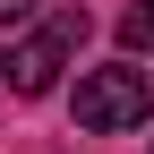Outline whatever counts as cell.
I'll return each instance as SVG.
<instances>
[{"label":"cell","instance_id":"1","mask_svg":"<svg viewBox=\"0 0 154 154\" xmlns=\"http://www.w3.org/2000/svg\"><path fill=\"white\" fill-rule=\"evenodd\" d=\"M146 111H154V77L137 60H111V69L77 77V128H94V137H120V128H137Z\"/></svg>","mask_w":154,"mask_h":154},{"label":"cell","instance_id":"2","mask_svg":"<svg viewBox=\"0 0 154 154\" xmlns=\"http://www.w3.org/2000/svg\"><path fill=\"white\" fill-rule=\"evenodd\" d=\"M77 43H86V9H60V17H51L43 34H26V43L9 51V69H0V77H9V94H17V103H34V94H51Z\"/></svg>","mask_w":154,"mask_h":154},{"label":"cell","instance_id":"3","mask_svg":"<svg viewBox=\"0 0 154 154\" xmlns=\"http://www.w3.org/2000/svg\"><path fill=\"white\" fill-rule=\"evenodd\" d=\"M120 43L128 51H154V0H128L120 9Z\"/></svg>","mask_w":154,"mask_h":154},{"label":"cell","instance_id":"4","mask_svg":"<svg viewBox=\"0 0 154 154\" xmlns=\"http://www.w3.org/2000/svg\"><path fill=\"white\" fill-rule=\"evenodd\" d=\"M34 9H43V0H0V26H26Z\"/></svg>","mask_w":154,"mask_h":154}]
</instances>
